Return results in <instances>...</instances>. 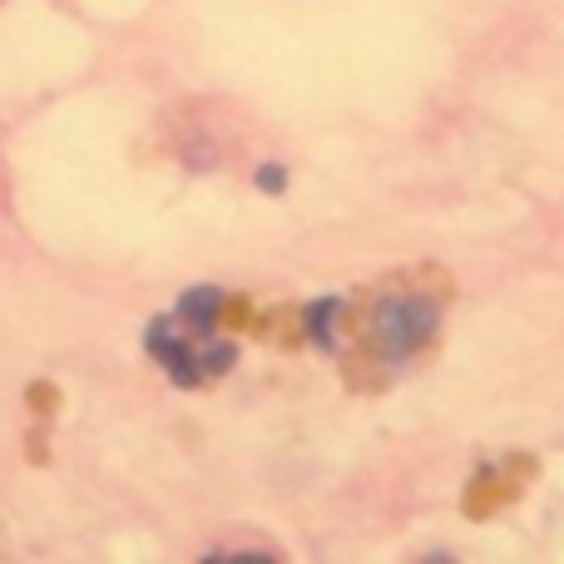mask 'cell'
<instances>
[{
	"label": "cell",
	"instance_id": "cell-2",
	"mask_svg": "<svg viewBox=\"0 0 564 564\" xmlns=\"http://www.w3.org/2000/svg\"><path fill=\"white\" fill-rule=\"evenodd\" d=\"M218 307H224V292L218 288H194L178 297V307L169 317L149 322V351L164 361V371L178 387H194L204 377L234 367V341H218Z\"/></svg>",
	"mask_w": 564,
	"mask_h": 564
},
{
	"label": "cell",
	"instance_id": "cell-3",
	"mask_svg": "<svg viewBox=\"0 0 564 564\" xmlns=\"http://www.w3.org/2000/svg\"><path fill=\"white\" fill-rule=\"evenodd\" d=\"M258 184H263V188H282V169H278V164H268L263 174H258Z\"/></svg>",
	"mask_w": 564,
	"mask_h": 564
},
{
	"label": "cell",
	"instance_id": "cell-1",
	"mask_svg": "<svg viewBox=\"0 0 564 564\" xmlns=\"http://www.w3.org/2000/svg\"><path fill=\"white\" fill-rule=\"evenodd\" d=\"M341 307L351 317L347 332L332 341H341L357 387H381L431 347L441 327V307H446V282H426V273H401L377 282V288H361Z\"/></svg>",
	"mask_w": 564,
	"mask_h": 564
}]
</instances>
